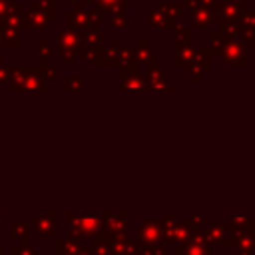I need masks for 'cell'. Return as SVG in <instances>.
<instances>
[{"instance_id":"cell-1","label":"cell","mask_w":255,"mask_h":255,"mask_svg":"<svg viewBox=\"0 0 255 255\" xmlns=\"http://www.w3.org/2000/svg\"><path fill=\"white\" fill-rule=\"evenodd\" d=\"M229 233H231V227H229L227 219L225 221H217L209 229H205V241L209 245H225V247H231Z\"/></svg>"},{"instance_id":"cell-2","label":"cell","mask_w":255,"mask_h":255,"mask_svg":"<svg viewBox=\"0 0 255 255\" xmlns=\"http://www.w3.org/2000/svg\"><path fill=\"white\" fill-rule=\"evenodd\" d=\"M139 243L157 245L161 243V221H139Z\"/></svg>"},{"instance_id":"cell-3","label":"cell","mask_w":255,"mask_h":255,"mask_svg":"<svg viewBox=\"0 0 255 255\" xmlns=\"http://www.w3.org/2000/svg\"><path fill=\"white\" fill-rule=\"evenodd\" d=\"M183 255H211L209 243H187Z\"/></svg>"},{"instance_id":"cell-4","label":"cell","mask_w":255,"mask_h":255,"mask_svg":"<svg viewBox=\"0 0 255 255\" xmlns=\"http://www.w3.org/2000/svg\"><path fill=\"white\" fill-rule=\"evenodd\" d=\"M185 247H187V243H175L173 253H175V255H183V253H185Z\"/></svg>"}]
</instances>
